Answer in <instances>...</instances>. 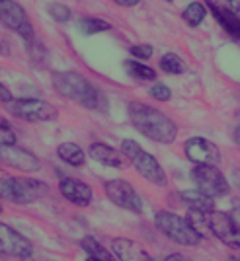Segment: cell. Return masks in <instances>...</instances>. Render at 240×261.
Instances as JSON below:
<instances>
[{
  "mask_svg": "<svg viewBox=\"0 0 240 261\" xmlns=\"http://www.w3.org/2000/svg\"><path fill=\"white\" fill-rule=\"evenodd\" d=\"M164 261H189V259L184 257V255H180V253H170L168 257H164Z\"/></svg>",
  "mask_w": 240,
  "mask_h": 261,
  "instance_id": "32",
  "label": "cell"
},
{
  "mask_svg": "<svg viewBox=\"0 0 240 261\" xmlns=\"http://www.w3.org/2000/svg\"><path fill=\"white\" fill-rule=\"evenodd\" d=\"M227 2L230 4V10H234L240 14V0H227Z\"/></svg>",
  "mask_w": 240,
  "mask_h": 261,
  "instance_id": "33",
  "label": "cell"
},
{
  "mask_svg": "<svg viewBox=\"0 0 240 261\" xmlns=\"http://www.w3.org/2000/svg\"><path fill=\"white\" fill-rule=\"evenodd\" d=\"M49 193V185L35 177H2L0 199L16 205H30Z\"/></svg>",
  "mask_w": 240,
  "mask_h": 261,
  "instance_id": "3",
  "label": "cell"
},
{
  "mask_svg": "<svg viewBox=\"0 0 240 261\" xmlns=\"http://www.w3.org/2000/svg\"><path fill=\"white\" fill-rule=\"evenodd\" d=\"M129 53H131V57L135 59V61H149L151 57H153L154 53V49H153V45H131L129 47Z\"/></svg>",
  "mask_w": 240,
  "mask_h": 261,
  "instance_id": "27",
  "label": "cell"
},
{
  "mask_svg": "<svg viewBox=\"0 0 240 261\" xmlns=\"http://www.w3.org/2000/svg\"><path fill=\"white\" fill-rule=\"evenodd\" d=\"M154 226L168 240H172L180 246H186V248H194L203 240V236L191 226L187 218L170 213V211H158L154 215Z\"/></svg>",
  "mask_w": 240,
  "mask_h": 261,
  "instance_id": "4",
  "label": "cell"
},
{
  "mask_svg": "<svg viewBox=\"0 0 240 261\" xmlns=\"http://www.w3.org/2000/svg\"><path fill=\"white\" fill-rule=\"evenodd\" d=\"M86 261H94V259H92V257H88V259Z\"/></svg>",
  "mask_w": 240,
  "mask_h": 261,
  "instance_id": "37",
  "label": "cell"
},
{
  "mask_svg": "<svg viewBox=\"0 0 240 261\" xmlns=\"http://www.w3.org/2000/svg\"><path fill=\"white\" fill-rule=\"evenodd\" d=\"M111 251L117 257V261H153L149 251L145 250L141 244L129 238H113Z\"/></svg>",
  "mask_w": 240,
  "mask_h": 261,
  "instance_id": "14",
  "label": "cell"
},
{
  "mask_svg": "<svg viewBox=\"0 0 240 261\" xmlns=\"http://www.w3.org/2000/svg\"><path fill=\"white\" fill-rule=\"evenodd\" d=\"M47 12L51 14V18H53L55 22H68L70 20V8L66 6V4H61V2H53V4H49L47 6Z\"/></svg>",
  "mask_w": 240,
  "mask_h": 261,
  "instance_id": "25",
  "label": "cell"
},
{
  "mask_svg": "<svg viewBox=\"0 0 240 261\" xmlns=\"http://www.w3.org/2000/svg\"><path fill=\"white\" fill-rule=\"evenodd\" d=\"M229 261H240V257H230Z\"/></svg>",
  "mask_w": 240,
  "mask_h": 261,
  "instance_id": "36",
  "label": "cell"
},
{
  "mask_svg": "<svg viewBox=\"0 0 240 261\" xmlns=\"http://www.w3.org/2000/svg\"><path fill=\"white\" fill-rule=\"evenodd\" d=\"M205 18H207V8L201 2H189L186 8H184V12H182V20L189 28H199Z\"/></svg>",
  "mask_w": 240,
  "mask_h": 261,
  "instance_id": "22",
  "label": "cell"
},
{
  "mask_svg": "<svg viewBox=\"0 0 240 261\" xmlns=\"http://www.w3.org/2000/svg\"><path fill=\"white\" fill-rule=\"evenodd\" d=\"M80 246L88 253V257H92L94 261H117V257L113 253H109L94 236H84L80 240Z\"/></svg>",
  "mask_w": 240,
  "mask_h": 261,
  "instance_id": "19",
  "label": "cell"
},
{
  "mask_svg": "<svg viewBox=\"0 0 240 261\" xmlns=\"http://www.w3.org/2000/svg\"><path fill=\"white\" fill-rule=\"evenodd\" d=\"M53 88L57 94H61L63 98L77 101L82 108L106 113L108 111V98L106 94L94 86L86 76L73 72V70H55L51 72Z\"/></svg>",
  "mask_w": 240,
  "mask_h": 261,
  "instance_id": "1",
  "label": "cell"
},
{
  "mask_svg": "<svg viewBox=\"0 0 240 261\" xmlns=\"http://www.w3.org/2000/svg\"><path fill=\"white\" fill-rule=\"evenodd\" d=\"M88 152H90V156L96 162L109 166V168H123L125 166V156H123V152L111 148L106 142H94V144H90V150Z\"/></svg>",
  "mask_w": 240,
  "mask_h": 261,
  "instance_id": "15",
  "label": "cell"
},
{
  "mask_svg": "<svg viewBox=\"0 0 240 261\" xmlns=\"http://www.w3.org/2000/svg\"><path fill=\"white\" fill-rule=\"evenodd\" d=\"M166 2H172V0H166Z\"/></svg>",
  "mask_w": 240,
  "mask_h": 261,
  "instance_id": "38",
  "label": "cell"
},
{
  "mask_svg": "<svg viewBox=\"0 0 240 261\" xmlns=\"http://www.w3.org/2000/svg\"><path fill=\"white\" fill-rule=\"evenodd\" d=\"M121 152L131 162L133 168L139 172V175H142L147 181H151L154 185L168 184L166 174H164V168L160 166V162L151 152L142 150L141 144H137L131 139H123L121 141Z\"/></svg>",
  "mask_w": 240,
  "mask_h": 261,
  "instance_id": "5",
  "label": "cell"
},
{
  "mask_svg": "<svg viewBox=\"0 0 240 261\" xmlns=\"http://www.w3.org/2000/svg\"><path fill=\"white\" fill-rule=\"evenodd\" d=\"M14 99H16V98L12 96V92H10V90H8V88H6V86H4V84H2V82H0V101L8 106V103H12Z\"/></svg>",
  "mask_w": 240,
  "mask_h": 261,
  "instance_id": "30",
  "label": "cell"
},
{
  "mask_svg": "<svg viewBox=\"0 0 240 261\" xmlns=\"http://www.w3.org/2000/svg\"><path fill=\"white\" fill-rule=\"evenodd\" d=\"M234 142H236V144L240 146V125H238V129L234 130Z\"/></svg>",
  "mask_w": 240,
  "mask_h": 261,
  "instance_id": "35",
  "label": "cell"
},
{
  "mask_svg": "<svg viewBox=\"0 0 240 261\" xmlns=\"http://www.w3.org/2000/svg\"><path fill=\"white\" fill-rule=\"evenodd\" d=\"M117 6H123V8H133L137 4H141V0H113Z\"/></svg>",
  "mask_w": 240,
  "mask_h": 261,
  "instance_id": "31",
  "label": "cell"
},
{
  "mask_svg": "<svg viewBox=\"0 0 240 261\" xmlns=\"http://www.w3.org/2000/svg\"><path fill=\"white\" fill-rule=\"evenodd\" d=\"M26 51H28V57L33 65L37 68H43V66L49 65V51L37 37H33L32 41H26Z\"/></svg>",
  "mask_w": 240,
  "mask_h": 261,
  "instance_id": "21",
  "label": "cell"
},
{
  "mask_svg": "<svg viewBox=\"0 0 240 261\" xmlns=\"http://www.w3.org/2000/svg\"><path fill=\"white\" fill-rule=\"evenodd\" d=\"M127 113H129L133 127L147 139L160 142V144H172L176 141L178 125L168 115H164L160 109L141 103V101H131L127 106Z\"/></svg>",
  "mask_w": 240,
  "mask_h": 261,
  "instance_id": "2",
  "label": "cell"
},
{
  "mask_svg": "<svg viewBox=\"0 0 240 261\" xmlns=\"http://www.w3.org/2000/svg\"><path fill=\"white\" fill-rule=\"evenodd\" d=\"M0 162L23 174H35L41 170V160L33 152L20 146H0Z\"/></svg>",
  "mask_w": 240,
  "mask_h": 261,
  "instance_id": "10",
  "label": "cell"
},
{
  "mask_svg": "<svg viewBox=\"0 0 240 261\" xmlns=\"http://www.w3.org/2000/svg\"><path fill=\"white\" fill-rule=\"evenodd\" d=\"M209 8H211V14L215 16L219 25L229 33L230 37L240 39V18L236 16V12L225 8V6H219V4H213V2H209Z\"/></svg>",
  "mask_w": 240,
  "mask_h": 261,
  "instance_id": "16",
  "label": "cell"
},
{
  "mask_svg": "<svg viewBox=\"0 0 240 261\" xmlns=\"http://www.w3.org/2000/svg\"><path fill=\"white\" fill-rule=\"evenodd\" d=\"M123 68H125V72H127L129 76L135 78V80H141V82H149V80H154V78H156V70H154V68L147 66L145 63H141V61H135V59L123 61Z\"/></svg>",
  "mask_w": 240,
  "mask_h": 261,
  "instance_id": "20",
  "label": "cell"
},
{
  "mask_svg": "<svg viewBox=\"0 0 240 261\" xmlns=\"http://www.w3.org/2000/svg\"><path fill=\"white\" fill-rule=\"evenodd\" d=\"M184 152H186L187 160L194 162L196 166H217V162L221 160L219 148L203 137L187 139L184 144Z\"/></svg>",
  "mask_w": 240,
  "mask_h": 261,
  "instance_id": "12",
  "label": "cell"
},
{
  "mask_svg": "<svg viewBox=\"0 0 240 261\" xmlns=\"http://www.w3.org/2000/svg\"><path fill=\"white\" fill-rule=\"evenodd\" d=\"M16 144V133L6 119L0 117V146H14Z\"/></svg>",
  "mask_w": 240,
  "mask_h": 261,
  "instance_id": "26",
  "label": "cell"
},
{
  "mask_svg": "<svg viewBox=\"0 0 240 261\" xmlns=\"http://www.w3.org/2000/svg\"><path fill=\"white\" fill-rule=\"evenodd\" d=\"M104 191H106L108 199L115 207L135 213V215L142 213V199L139 197V193L135 191V187L129 181H125V179H109V181L104 184Z\"/></svg>",
  "mask_w": 240,
  "mask_h": 261,
  "instance_id": "9",
  "label": "cell"
},
{
  "mask_svg": "<svg viewBox=\"0 0 240 261\" xmlns=\"http://www.w3.org/2000/svg\"><path fill=\"white\" fill-rule=\"evenodd\" d=\"M8 111L14 117L28 123H45L57 119V108L49 101L37 98H16L8 103Z\"/></svg>",
  "mask_w": 240,
  "mask_h": 261,
  "instance_id": "6",
  "label": "cell"
},
{
  "mask_svg": "<svg viewBox=\"0 0 240 261\" xmlns=\"http://www.w3.org/2000/svg\"><path fill=\"white\" fill-rule=\"evenodd\" d=\"M149 96L154 98L156 101H168V99L172 98V90L168 86H164V84H154L149 90Z\"/></svg>",
  "mask_w": 240,
  "mask_h": 261,
  "instance_id": "28",
  "label": "cell"
},
{
  "mask_svg": "<svg viewBox=\"0 0 240 261\" xmlns=\"http://www.w3.org/2000/svg\"><path fill=\"white\" fill-rule=\"evenodd\" d=\"M78 30L82 35H96V33H102V32H109L111 30V25H109L106 20H102V18H94V16H84V18H80L78 20Z\"/></svg>",
  "mask_w": 240,
  "mask_h": 261,
  "instance_id": "24",
  "label": "cell"
},
{
  "mask_svg": "<svg viewBox=\"0 0 240 261\" xmlns=\"http://www.w3.org/2000/svg\"><path fill=\"white\" fill-rule=\"evenodd\" d=\"M191 179H194L197 189L211 199L225 197L230 191L227 177L223 175V172L217 166H196L191 170Z\"/></svg>",
  "mask_w": 240,
  "mask_h": 261,
  "instance_id": "7",
  "label": "cell"
},
{
  "mask_svg": "<svg viewBox=\"0 0 240 261\" xmlns=\"http://www.w3.org/2000/svg\"><path fill=\"white\" fill-rule=\"evenodd\" d=\"M158 66H160V70L162 72H166V74H174V76H178V74H184L187 70V65L186 61L180 57V55L176 53H166L160 57V63H158Z\"/></svg>",
  "mask_w": 240,
  "mask_h": 261,
  "instance_id": "23",
  "label": "cell"
},
{
  "mask_svg": "<svg viewBox=\"0 0 240 261\" xmlns=\"http://www.w3.org/2000/svg\"><path fill=\"white\" fill-rule=\"evenodd\" d=\"M59 191L68 203L77 207H88L92 203V189L90 185L75 179V177H61L59 179Z\"/></svg>",
  "mask_w": 240,
  "mask_h": 261,
  "instance_id": "13",
  "label": "cell"
},
{
  "mask_svg": "<svg viewBox=\"0 0 240 261\" xmlns=\"http://www.w3.org/2000/svg\"><path fill=\"white\" fill-rule=\"evenodd\" d=\"M0 23L18 33L23 39V43L32 41L35 37V30L30 22V16L14 0H0Z\"/></svg>",
  "mask_w": 240,
  "mask_h": 261,
  "instance_id": "8",
  "label": "cell"
},
{
  "mask_svg": "<svg viewBox=\"0 0 240 261\" xmlns=\"http://www.w3.org/2000/svg\"><path fill=\"white\" fill-rule=\"evenodd\" d=\"M0 253L26 259L33 253V244L30 238H26L18 230L0 222Z\"/></svg>",
  "mask_w": 240,
  "mask_h": 261,
  "instance_id": "11",
  "label": "cell"
},
{
  "mask_svg": "<svg viewBox=\"0 0 240 261\" xmlns=\"http://www.w3.org/2000/svg\"><path fill=\"white\" fill-rule=\"evenodd\" d=\"M232 181H234V184H236V185L240 187V168H238V170H234V175H232Z\"/></svg>",
  "mask_w": 240,
  "mask_h": 261,
  "instance_id": "34",
  "label": "cell"
},
{
  "mask_svg": "<svg viewBox=\"0 0 240 261\" xmlns=\"http://www.w3.org/2000/svg\"><path fill=\"white\" fill-rule=\"evenodd\" d=\"M0 213H2V207H0Z\"/></svg>",
  "mask_w": 240,
  "mask_h": 261,
  "instance_id": "39",
  "label": "cell"
},
{
  "mask_svg": "<svg viewBox=\"0 0 240 261\" xmlns=\"http://www.w3.org/2000/svg\"><path fill=\"white\" fill-rule=\"evenodd\" d=\"M223 244L232 248V250H240V228H236L230 236H227V238L223 240Z\"/></svg>",
  "mask_w": 240,
  "mask_h": 261,
  "instance_id": "29",
  "label": "cell"
},
{
  "mask_svg": "<svg viewBox=\"0 0 240 261\" xmlns=\"http://www.w3.org/2000/svg\"><path fill=\"white\" fill-rule=\"evenodd\" d=\"M180 199H182V203H186L189 211H196V213H213L215 211V199L201 193L199 189H186L180 193Z\"/></svg>",
  "mask_w": 240,
  "mask_h": 261,
  "instance_id": "17",
  "label": "cell"
},
{
  "mask_svg": "<svg viewBox=\"0 0 240 261\" xmlns=\"http://www.w3.org/2000/svg\"><path fill=\"white\" fill-rule=\"evenodd\" d=\"M57 156L65 164L73 166V168H80V166H84V162H86L84 150L78 144H75V142H61L57 146Z\"/></svg>",
  "mask_w": 240,
  "mask_h": 261,
  "instance_id": "18",
  "label": "cell"
}]
</instances>
